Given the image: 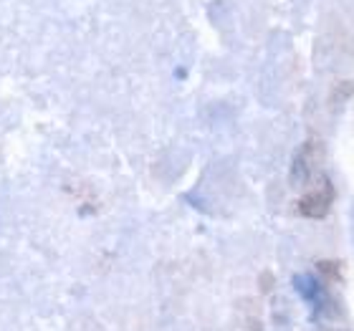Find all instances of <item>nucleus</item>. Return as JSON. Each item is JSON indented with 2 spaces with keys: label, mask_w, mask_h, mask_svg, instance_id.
<instances>
[{
  "label": "nucleus",
  "mask_w": 354,
  "mask_h": 331,
  "mask_svg": "<svg viewBox=\"0 0 354 331\" xmlns=\"http://www.w3.org/2000/svg\"><path fill=\"white\" fill-rule=\"evenodd\" d=\"M334 198H337V192H334V185L332 180L326 175H319V185L314 187V190H306L299 198V213L304 215V218H309V220H322V218H326L329 215V210H332V202Z\"/></svg>",
  "instance_id": "nucleus-1"
},
{
  "label": "nucleus",
  "mask_w": 354,
  "mask_h": 331,
  "mask_svg": "<svg viewBox=\"0 0 354 331\" xmlns=\"http://www.w3.org/2000/svg\"><path fill=\"white\" fill-rule=\"evenodd\" d=\"M311 147H314V140L306 142L294 155V160H291V182L294 185H304L314 175V155H311Z\"/></svg>",
  "instance_id": "nucleus-2"
},
{
  "label": "nucleus",
  "mask_w": 354,
  "mask_h": 331,
  "mask_svg": "<svg viewBox=\"0 0 354 331\" xmlns=\"http://www.w3.org/2000/svg\"><path fill=\"white\" fill-rule=\"evenodd\" d=\"M294 286H296V291L301 294L304 301H309L311 306L319 309L324 294H322V286H319V281L314 278V276H301V273H299V276H294Z\"/></svg>",
  "instance_id": "nucleus-3"
},
{
  "label": "nucleus",
  "mask_w": 354,
  "mask_h": 331,
  "mask_svg": "<svg viewBox=\"0 0 354 331\" xmlns=\"http://www.w3.org/2000/svg\"><path fill=\"white\" fill-rule=\"evenodd\" d=\"M319 271H324L326 278H339V263H334V261H322L319 263Z\"/></svg>",
  "instance_id": "nucleus-4"
}]
</instances>
